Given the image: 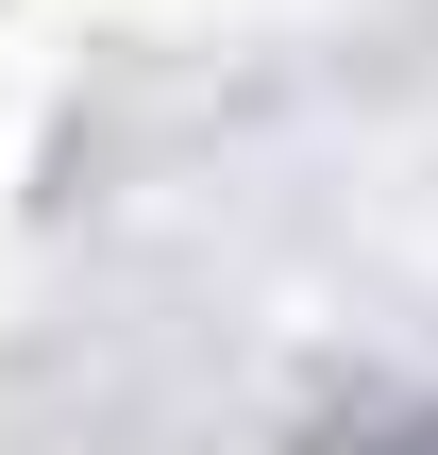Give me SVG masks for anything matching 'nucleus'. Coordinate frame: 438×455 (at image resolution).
<instances>
[{
    "label": "nucleus",
    "mask_w": 438,
    "mask_h": 455,
    "mask_svg": "<svg viewBox=\"0 0 438 455\" xmlns=\"http://www.w3.org/2000/svg\"><path fill=\"white\" fill-rule=\"evenodd\" d=\"M304 455H438V388L422 405H354V422H321Z\"/></svg>",
    "instance_id": "1"
}]
</instances>
